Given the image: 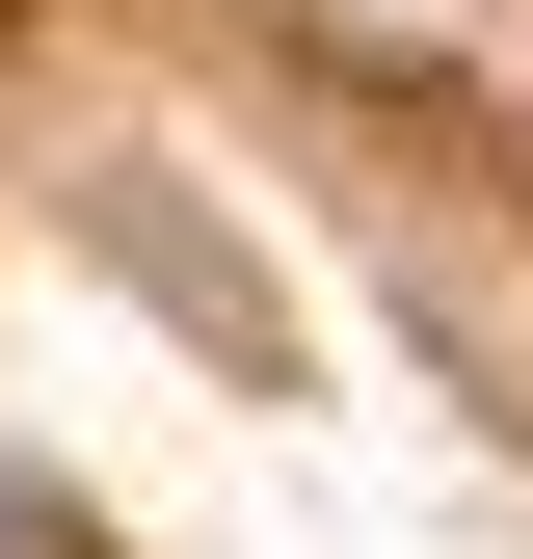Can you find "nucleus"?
I'll return each mask as SVG.
<instances>
[{
  "label": "nucleus",
  "mask_w": 533,
  "mask_h": 559,
  "mask_svg": "<svg viewBox=\"0 0 533 559\" xmlns=\"http://www.w3.org/2000/svg\"><path fill=\"white\" fill-rule=\"evenodd\" d=\"M0 559H54V533H27V507H0Z\"/></svg>",
  "instance_id": "obj_1"
}]
</instances>
